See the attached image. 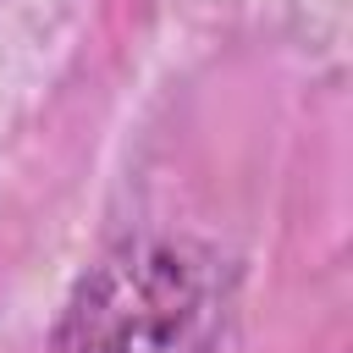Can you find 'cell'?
<instances>
[{
  "instance_id": "obj_1",
  "label": "cell",
  "mask_w": 353,
  "mask_h": 353,
  "mask_svg": "<svg viewBox=\"0 0 353 353\" xmlns=\"http://www.w3.org/2000/svg\"><path fill=\"white\" fill-rule=\"evenodd\" d=\"M226 320L221 259L193 237H127L72 292L55 353H210Z\"/></svg>"
}]
</instances>
